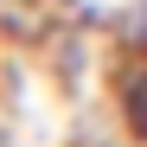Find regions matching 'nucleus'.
<instances>
[{
    "mask_svg": "<svg viewBox=\"0 0 147 147\" xmlns=\"http://www.w3.org/2000/svg\"><path fill=\"white\" fill-rule=\"evenodd\" d=\"M115 109H121V121L147 141V51L121 70V83H115Z\"/></svg>",
    "mask_w": 147,
    "mask_h": 147,
    "instance_id": "f257e3e1",
    "label": "nucleus"
}]
</instances>
